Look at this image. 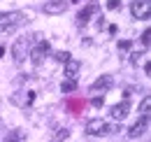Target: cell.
I'll list each match as a JSON object with an SVG mask.
<instances>
[{"mask_svg":"<svg viewBox=\"0 0 151 142\" xmlns=\"http://www.w3.org/2000/svg\"><path fill=\"white\" fill-rule=\"evenodd\" d=\"M79 68H81V63L77 61V58H68L65 61V79H77V75H79Z\"/></svg>","mask_w":151,"mask_h":142,"instance_id":"obj_10","label":"cell"},{"mask_svg":"<svg viewBox=\"0 0 151 142\" xmlns=\"http://www.w3.org/2000/svg\"><path fill=\"white\" fill-rule=\"evenodd\" d=\"M26 21H28V17H26L23 12H19V9L2 12V14H0V33H12V30L21 28Z\"/></svg>","mask_w":151,"mask_h":142,"instance_id":"obj_1","label":"cell"},{"mask_svg":"<svg viewBox=\"0 0 151 142\" xmlns=\"http://www.w3.org/2000/svg\"><path fill=\"white\" fill-rule=\"evenodd\" d=\"M98 12H100V5H98V2H91V5H86V7L79 12V17H77V23H79V26H86V23H88V19L93 17V14H98Z\"/></svg>","mask_w":151,"mask_h":142,"instance_id":"obj_6","label":"cell"},{"mask_svg":"<svg viewBox=\"0 0 151 142\" xmlns=\"http://www.w3.org/2000/svg\"><path fill=\"white\" fill-rule=\"evenodd\" d=\"M132 19H149L151 14V0H135L130 5Z\"/></svg>","mask_w":151,"mask_h":142,"instance_id":"obj_3","label":"cell"},{"mask_svg":"<svg viewBox=\"0 0 151 142\" xmlns=\"http://www.w3.org/2000/svg\"><path fill=\"white\" fill-rule=\"evenodd\" d=\"M114 84L112 75H102V77H98L93 84H91V93H100V91H107L109 86Z\"/></svg>","mask_w":151,"mask_h":142,"instance_id":"obj_8","label":"cell"},{"mask_svg":"<svg viewBox=\"0 0 151 142\" xmlns=\"http://www.w3.org/2000/svg\"><path fill=\"white\" fill-rule=\"evenodd\" d=\"M149 107H151V98L147 96V98L142 100V105H139V112H142V119H149Z\"/></svg>","mask_w":151,"mask_h":142,"instance_id":"obj_15","label":"cell"},{"mask_svg":"<svg viewBox=\"0 0 151 142\" xmlns=\"http://www.w3.org/2000/svg\"><path fill=\"white\" fill-rule=\"evenodd\" d=\"M33 100H35V93L33 91H19V93L12 96V105H17V107H28Z\"/></svg>","mask_w":151,"mask_h":142,"instance_id":"obj_7","label":"cell"},{"mask_svg":"<svg viewBox=\"0 0 151 142\" xmlns=\"http://www.w3.org/2000/svg\"><path fill=\"white\" fill-rule=\"evenodd\" d=\"M128 49H130V42L128 40H121L119 42V51H128Z\"/></svg>","mask_w":151,"mask_h":142,"instance_id":"obj_21","label":"cell"},{"mask_svg":"<svg viewBox=\"0 0 151 142\" xmlns=\"http://www.w3.org/2000/svg\"><path fill=\"white\" fill-rule=\"evenodd\" d=\"M147 126H149V119H139L137 124H132L130 126V130H128V138H142L144 133H147Z\"/></svg>","mask_w":151,"mask_h":142,"instance_id":"obj_11","label":"cell"},{"mask_svg":"<svg viewBox=\"0 0 151 142\" xmlns=\"http://www.w3.org/2000/svg\"><path fill=\"white\" fill-rule=\"evenodd\" d=\"M128 112H130V105H128V100H123V103H119V105L112 107V119L114 121H123L126 117H128Z\"/></svg>","mask_w":151,"mask_h":142,"instance_id":"obj_9","label":"cell"},{"mask_svg":"<svg viewBox=\"0 0 151 142\" xmlns=\"http://www.w3.org/2000/svg\"><path fill=\"white\" fill-rule=\"evenodd\" d=\"M7 142H26V133L19 130V128L17 130H9L7 133Z\"/></svg>","mask_w":151,"mask_h":142,"instance_id":"obj_13","label":"cell"},{"mask_svg":"<svg viewBox=\"0 0 151 142\" xmlns=\"http://www.w3.org/2000/svg\"><path fill=\"white\" fill-rule=\"evenodd\" d=\"M102 103H105V98H102V96H95L93 100H91V105H93V107H102Z\"/></svg>","mask_w":151,"mask_h":142,"instance_id":"obj_20","label":"cell"},{"mask_svg":"<svg viewBox=\"0 0 151 142\" xmlns=\"http://www.w3.org/2000/svg\"><path fill=\"white\" fill-rule=\"evenodd\" d=\"M142 56H144V54H142V51H132V54H130V63H132V65H137Z\"/></svg>","mask_w":151,"mask_h":142,"instance_id":"obj_18","label":"cell"},{"mask_svg":"<svg viewBox=\"0 0 151 142\" xmlns=\"http://www.w3.org/2000/svg\"><path fill=\"white\" fill-rule=\"evenodd\" d=\"M149 37H151L149 30H144V33H142V44H144V47H149Z\"/></svg>","mask_w":151,"mask_h":142,"instance_id":"obj_22","label":"cell"},{"mask_svg":"<svg viewBox=\"0 0 151 142\" xmlns=\"http://www.w3.org/2000/svg\"><path fill=\"white\" fill-rule=\"evenodd\" d=\"M116 130H119L116 124H105V135H112V133H116Z\"/></svg>","mask_w":151,"mask_h":142,"instance_id":"obj_19","label":"cell"},{"mask_svg":"<svg viewBox=\"0 0 151 142\" xmlns=\"http://www.w3.org/2000/svg\"><path fill=\"white\" fill-rule=\"evenodd\" d=\"M28 51H30L28 37H17L14 44H12V58H14V63H23L28 58Z\"/></svg>","mask_w":151,"mask_h":142,"instance_id":"obj_2","label":"cell"},{"mask_svg":"<svg viewBox=\"0 0 151 142\" xmlns=\"http://www.w3.org/2000/svg\"><path fill=\"white\" fill-rule=\"evenodd\" d=\"M86 133L88 135H105V121L102 119H91L86 124Z\"/></svg>","mask_w":151,"mask_h":142,"instance_id":"obj_12","label":"cell"},{"mask_svg":"<svg viewBox=\"0 0 151 142\" xmlns=\"http://www.w3.org/2000/svg\"><path fill=\"white\" fill-rule=\"evenodd\" d=\"M49 49H51V44H49L47 40H42V42H40L37 47H33V49L28 51V54H30V61H33L35 65H40V63L44 61V56L49 54Z\"/></svg>","mask_w":151,"mask_h":142,"instance_id":"obj_4","label":"cell"},{"mask_svg":"<svg viewBox=\"0 0 151 142\" xmlns=\"http://www.w3.org/2000/svg\"><path fill=\"white\" fill-rule=\"evenodd\" d=\"M68 138H70V130H68V128H58V133L54 135L56 142H63V140H68Z\"/></svg>","mask_w":151,"mask_h":142,"instance_id":"obj_16","label":"cell"},{"mask_svg":"<svg viewBox=\"0 0 151 142\" xmlns=\"http://www.w3.org/2000/svg\"><path fill=\"white\" fill-rule=\"evenodd\" d=\"M107 7H109V9H116V7H119V0H109Z\"/></svg>","mask_w":151,"mask_h":142,"instance_id":"obj_23","label":"cell"},{"mask_svg":"<svg viewBox=\"0 0 151 142\" xmlns=\"http://www.w3.org/2000/svg\"><path fill=\"white\" fill-rule=\"evenodd\" d=\"M54 58H56L58 63H65V61L70 58V54H68V51H56V54H54Z\"/></svg>","mask_w":151,"mask_h":142,"instance_id":"obj_17","label":"cell"},{"mask_svg":"<svg viewBox=\"0 0 151 142\" xmlns=\"http://www.w3.org/2000/svg\"><path fill=\"white\" fill-rule=\"evenodd\" d=\"M60 91H63V93H72V91H77V79H63Z\"/></svg>","mask_w":151,"mask_h":142,"instance_id":"obj_14","label":"cell"},{"mask_svg":"<svg viewBox=\"0 0 151 142\" xmlns=\"http://www.w3.org/2000/svg\"><path fill=\"white\" fill-rule=\"evenodd\" d=\"M68 9V0H49L44 5V14H51V17H58Z\"/></svg>","mask_w":151,"mask_h":142,"instance_id":"obj_5","label":"cell"}]
</instances>
